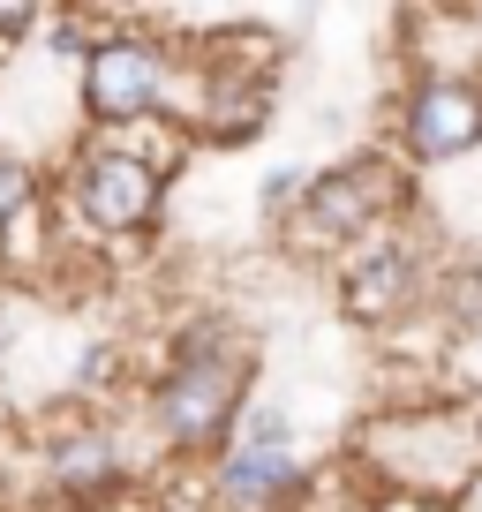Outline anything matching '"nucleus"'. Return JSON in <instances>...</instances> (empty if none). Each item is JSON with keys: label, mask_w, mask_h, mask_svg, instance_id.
Returning <instances> with one entry per match:
<instances>
[{"label": "nucleus", "mask_w": 482, "mask_h": 512, "mask_svg": "<svg viewBox=\"0 0 482 512\" xmlns=\"http://www.w3.org/2000/svg\"><path fill=\"white\" fill-rule=\"evenodd\" d=\"M76 204L98 234H144V226H159L166 174L136 151H91L76 166Z\"/></svg>", "instance_id": "4"}, {"label": "nucleus", "mask_w": 482, "mask_h": 512, "mask_svg": "<svg viewBox=\"0 0 482 512\" xmlns=\"http://www.w3.org/2000/svg\"><path fill=\"white\" fill-rule=\"evenodd\" d=\"M467 354H475V362H482V324H475V332H467Z\"/></svg>", "instance_id": "10"}, {"label": "nucleus", "mask_w": 482, "mask_h": 512, "mask_svg": "<svg viewBox=\"0 0 482 512\" xmlns=\"http://www.w3.org/2000/svg\"><path fill=\"white\" fill-rule=\"evenodd\" d=\"M400 204V174L392 166H332V174L309 181L302 211H294V241L309 249H347V241L377 234V219Z\"/></svg>", "instance_id": "3"}, {"label": "nucleus", "mask_w": 482, "mask_h": 512, "mask_svg": "<svg viewBox=\"0 0 482 512\" xmlns=\"http://www.w3.org/2000/svg\"><path fill=\"white\" fill-rule=\"evenodd\" d=\"M53 482H61L68 497H98L121 482V445H113L106 430H76L53 445Z\"/></svg>", "instance_id": "8"}, {"label": "nucleus", "mask_w": 482, "mask_h": 512, "mask_svg": "<svg viewBox=\"0 0 482 512\" xmlns=\"http://www.w3.org/2000/svg\"><path fill=\"white\" fill-rule=\"evenodd\" d=\"M219 490H226V505H241V512L279 505V497L302 490V460H294V445H287V415H279V407H249V430L226 452Z\"/></svg>", "instance_id": "6"}, {"label": "nucleus", "mask_w": 482, "mask_h": 512, "mask_svg": "<svg viewBox=\"0 0 482 512\" xmlns=\"http://www.w3.org/2000/svg\"><path fill=\"white\" fill-rule=\"evenodd\" d=\"M174 91V61H166L159 38L144 31H113L83 53V113L98 128H129V121H151Z\"/></svg>", "instance_id": "2"}, {"label": "nucleus", "mask_w": 482, "mask_h": 512, "mask_svg": "<svg viewBox=\"0 0 482 512\" xmlns=\"http://www.w3.org/2000/svg\"><path fill=\"white\" fill-rule=\"evenodd\" d=\"M249 347L219 324L181 339V354L166 362L159 392H151V422L174 452H211L226 430L241 422V400H249Z\"/></svg>", "instance_id": "1"}, {"label": "nucleus", "mask_w": 482, "mask_h": 512, "mask_svg": "<svg viewBox=\"0 0 482 512\" xmlns=\"http://www.w3.org/2000/svg\"><path fill=\"white\" fill-rule=\"evenodd\" d=\"M407 151L422 166H445L482 144V83L475 76H422L407 91Z\"/></svg>", "instance_id": "5"}, {"label": "nucleus", "mask_w": 482, "mask_h": 512, "mask_svg": "<svg viewBox=\"0 0 482 512\" xmlns=\"http://www.w3.org/2000/svg\"><path fill=\"white\" fill-rule=\"evenodd\" d=\"M415 294H422V264H415V249H400V241H370V249L347 264V317L354 324L407 317Z\"/></svg>", "instance_id": "7"}, {"label": "nucleus", "mask_w": 482, "mask_h": 512, "mask_svg": "<svg viewBox=\"0 0 482 512\" xmlns=\"http://www.w3.org/2000/svg\"><path fill=\"white\" fill-rule=\"evenodd\" d=\"M23 204H31V174H23V166H16V159H0V226L16 219V211H23Z\"/></svg>", "instance_id": "9"}]
</instances>
